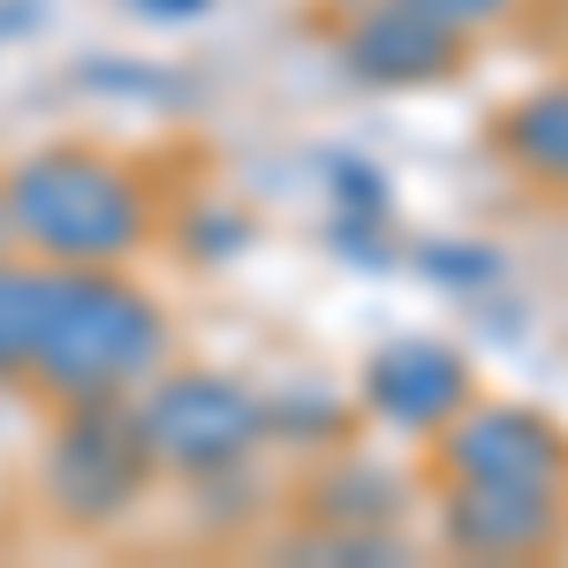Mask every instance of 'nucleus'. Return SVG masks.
Instances as JSON below:
<instances>
[{"mask_svg":"<svg viewBox=\"0 0 568 568\" xmlns=\"http://www.w3.org/2000/svg\"><path fill=\"white\" fill-rule=\"evenodd\" d=\"M0 235H8V205H0Z\"/></svg>","mask_w":568,"mask_h":568,"instance_id":"2eb2a0df","label":"nucleus"},{"mask_svg":"<svg viewBox=\"0 0 568 568\" xmlns=\"http://www.w3.org/2000/svg\"><path fill=\"white\" fill-rule=\"evenodd\" d=\"M508 152L524 160L530 175L568 182V91H538L530 106L508 114Z\"/></svg>","mask_w":568,"mask_h":568,"instance_id":"1a4fd4ad","label":"nucleus"},{"mask_svg":"<svg viewBox=\"0 0 568 568\" xmlns=\"http://www.w3.org/2000/svg\"><path fill=\"white\" fill-rule=\"evenodd\" d=\"M144 433H136V417L122 409H106V402H84V417H77V433L61 439V455H53V493H61V508H77V516H106V508H122L144 478Z\"/></svg>","mask_w":568,"mask_h":568,"instance_id":"20e7f679","label":"nucleus"},{"mask_svg":"<svg viewBox=\"0 0 568 568\" xmlns=\"http://www.w3.org/2000/svg\"><path fill=\"white\" fill-rule=\"evenodd\" d=\"M372 402L394 425H439L463 402V364L439 342H394L372 356Z\"/></svg>","mask_w":568,"mask_h":568,"instance_id":"6e6552de","label":"nucleus"},{"mask_svg":"<svg viewBox=\"0 0 568 568\" xmlns=\"http://www.w3.org/2000/svg\"><path fill=\"white\" fill-rule=\"evenodd\" d=\"M447 470L470 485H554L561 478V439L524 409H485L447 433Z\"/></svg>","mask_w":568,"mask_h":568,"instance_id":"39448f33","label":"nucleus"},{"mask_svg":"<svg viewBox=\"0 0 568 568\" xmlns=\"http://www.w3.org/2000/svg\"><path fill=\"white\" fill-rule=\"evenodd\" d=\"M349 69L372 77V84H425V77H447L455 69V31L394 0V8H372L364 23L349 31Z\"/></svg>","mask_w":568,"mask_h":568,"instance_id":"423d86ee","label":"nucleus"},{"mask_svg":"<svg viewBox=\"0 0 568 568\" xmlns=\"http://www.w3.org/2000/svg\"><path fill=\"white\" fill-rule=\"evenodd\" d=\"M39 326H45V273L0 265V372L39 349Z\"/></svg>","mask_w":568,"mask_h":568,"instance_id":"9d476101","label":"nucleus"},{"mask_svg":"<svg viewBox=\"0 0 568 568\" xmlns=\"http://www.w3.org/2000/svg\"><path fill=\"white\" fill-rule=\"evenodd\" d=\"M136 433H144L152 455H168L182 470H227L235 455L258 447L265 417L235 379H168V387L144 402Z\"/></svg>","mask_w":568,"mask_h":568,"instance_id":"7ed1b4c3","label":"nucleus"},{"mask_svg":"<svg viewBox=\"0 0 568 568\" xmlns=\"http://www.w3.org/2000/svg\"><path fill=\"white\" fill-rule=\"evenodd\" d=\"M334 175H342V190H349L356 213H379V205H387V182L379 175H364V168H334Z\"/></svg>","mask_w":568,"mask_h":568,"instance_id":"f8f14e48","label":"nucleus"},{"mask_svg":"<svg viewBox=\"0 0 568 568\" xmlns=\"http://www.w3.org/2000/svg\"><path fill=\"white\" fill-rule=\"evenodd\" d=\"M168 356V326L160 311L144 304L136 288H122L114 273H61L45 281V326L31 364L45 372L53 394H77V402H106L130 379H144L152 364Z\"/></svg>","mask_w":568,"mask_h":568,"instance_id":"f257e3e1","label":"nucleus"},{"mask_svg":"<svg viewBox=\"0 0 568 568\" xmlns=\"http://www.w3.org/2000/svg\"><path fill=\"white\" fill-rule=\"evenodd\" d=\"M409 8H425V16H439V23L455 31V23H485V16H500L508 0H409Z\"/></svg>","mask_w":568,"mask_h":568,"instance_id":"9b49d317","label":"nucleus"},{"mask_svg":"<svg viewBox=\"0 0 568 568\" xmlns=\"http://www.w3.org/2000/svg\"><path fill=\"white\" fill-rule=\"evenodd\" d=\"M433 273H447V281H485L493 258L485 251H433Z\"/></svg>","mask_w":568,"mask_h":568,"instance_id":"ddd939ff","label":"nucleus"},{"mask_svg":"<svg viewBox=\"0 0 568 568\" xmlns=\"http://www.w3.org/2000/svg\"><path fill=\"white\" fill-rule=\"evenodd\" d=\"M8 227H23L39 251L53 258H122L144 227V205H136V182L91 152H45L23 175L8 182Z\"/></svg>","mask_w":568,"mask_h":568,"instance_id":"f03ea898","label":"nucleus"},{"mask_svg":"<svg viewBox=\"0 0 568 568\" xmlns=\"http://www.w3.org/2000/svg\"><path fill=\"white\" fill-rule=\"evenodd\" d=\"M136 8H144V16H160V23H182V16H197L205 0H136Z\"/></svg>","mask_w":568,"mask_h":568,"instance_id":"4468645a","label":"nucleus"},{"mask_svg":"<svg viewBox=\"0 0 568 568\" xmlns=\"http://www.w3.org/2000/svg\"><path fill=\"white\" fill-rule=\"evenodd\" d=\"M554 500H546V485H470L455 493V508H447V538L463 546V554H530V546H546L554 538Z\"/></svg>","mask_w":568,"mask_h":568,"instance_id":"0eeeda50","label":"nucleus"}]
</instances>
